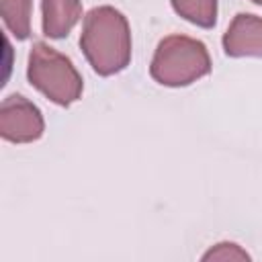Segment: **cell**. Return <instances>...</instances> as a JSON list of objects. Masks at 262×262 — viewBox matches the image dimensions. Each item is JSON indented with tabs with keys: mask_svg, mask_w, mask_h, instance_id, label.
Returning <instances> with one entry per match:
<instances>
[{
	"mask_svg": "<svg viewBox=\"0 0 262 262\" xmlns=\"http://www.w3.org/2000/svg\"><path fill=\"white\" fill-rule=\"evenodd\" d=\"M211 72V55L203 41L186 35L164 37L151 57V78L170 88L188 86Z\"/></svg>",
	"mask_w": 262,
	"mask_h": 262,
	"instance_id": "7a4b0ae2",
	"label": "cell"
},
{
	"mask_svg": "<svg viewBox=\"0 0 262 262\" xmlns=\"http://www.w3.org/2000/svg\"><path fill=\"white\" fill-rule=\"evenodd\" d=\"M43 35L49 39H63L82 18L80 0H43Z\"/></svg>",
	"mask_w": 262,
	"mask_h": 262,
	"instance_id": "8992f818",
	"label": "cell"
},
{
	"mask_svg": "<svg viewBox=\"0 0 262 262\" xmlns=\"http://www.w3.org/2000/svg\"><path fill=\"white\" fill-rule=\"evenodd\" d=\"M174 10L188 23L211 29L217 20V0H170Z\"/></svg>",
	"mask_w": 262,
	"mask_h": 262,
	"instance_id": "ba28073f",
	"label": "cell"
},
{
	"mask_svg": "<svg viewBox=\"0 0 262 262\" xmlns=\"http://www.w3.org/2000/svg\"><path fill=\"white\" fill-rule=\"evenodd\" d=\"M248 258L250 256L246 254V250H242L237 244H229V242L217 244L203 256V260H248Z\"/></svg>",
	"mask_w": 262,
	"mask_h": 262,
	"instance_id": "9c48e42d",
	"label": "cell"
},
{
	"mask_svg": "<svg viewBox=\"0 0 262 262\" xmlns=\"http://www.w3.org/2000/svg\"><path fill=\"white\" fill-rule=\"evenodd\" d=\"M80 47L98 76L123 72L131 61V29L113 6H96L84 16Z\"/></svg>",
	"mask_w": 262,
	"mask_h": 262,
	"instance_id": "6da1fadb",
	"label": "cell"
},
{
	"mask_svg": "<svg viewBox=\"0 0 262 262\" xmlns=\"http://www.w3.org/2000/svg\"><path fill=\"white\" fill-rule=\"evenodd\" d=\"M252 2H254V4H260V6H262V0H252Z\"/></svg>",
	"mask_w": 262,
	"mask_h": 262,
	"instance_id": "30bf717a",
	"label": "cell"
},
{
	"mask_svg": "<svg viewBox=\"0 0 262 262\" xmlns=\"http://www.w3.org/2000/svg\"><path fill=\"white\" fill-rule=\"evenodd\" d=\"M27 76L39 92L59 106H70L84 90L82 76L72 59L43 41H37L31 47Z\"/></svg>",
	"mask_w": 262,
	"mask_h": 262,
	"instance_id": "3957f363",
	"label": "cell"
},
{
	"mask_svg": "<svg viewBox=\"0 0 262 262\" xmlns=\"http://www.w3.org/2000/svg\"><path fill=\"white\" fill-rule=\"evenodd\" d=\"M0 10L6 29L16 39H27L31 35L33 0H0Z\"/></svg>",
	"mask_w": 262,
	"mask_h": 262,
	"instance_id": "52a82bcc",
	"label": "cell"
},
{
	"mask_svg": "<svg viewBox=\"0 0 262 262\" xmlns=\"http://www.w3.org/2000/svg\"><path fill=\"white\" fill-rule=\"evenodd\" d=\"M45 131V121L37 104L20 94H10L0 106V135L12 143L37 141Z\"/></svg>",
	"mask_w": 262,
	"mask_h": 262,
	"instance_id": "277c9868",
	"label": "cell"
},
{
	"mask_svg": "<svg viewBox=\"0 0 262 262\" xmlns=\"http://www.w3.org/2000/svg\"><path fill=\"white\" fill-rule=\"evenodd\" d=\"M223 49L229 57H262V18L250 12L235 14L223 35Z\"/></svg>",
	"mask_w": 262,
	"mask_h": 262,
	"instance_id": "5b68a950",
	"label": "cell"
}]
</instances>
